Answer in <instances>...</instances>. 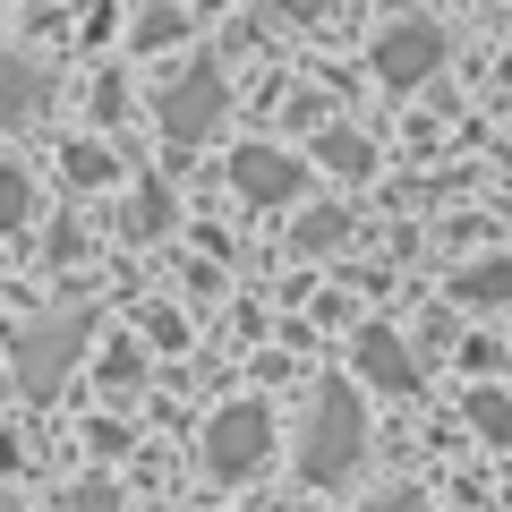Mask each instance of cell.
<instances>
[{
    "label": "cell",
    "instance_id": "obj_1",
    "mask_svg": "<svg viewBox=\"0 0 512 512\" xmlns=\"http://www.w3.org/2000/svg\"><path fill=\"white\" fill-rule=\"evenodd\" d=\"M367 461V402L350 393L342 376L316 384V402H308V436H299V478L308 487H342L350 470Z\"/></svg>",
    "mask_w": 512,
    "mask_h": 512
},
{
    "label": "cell",
    "instance_id": "obj_2",
    "mask_svg": "<svg viewBox=\"0 0 512 512\" xmlns=\"http://www.w3.org/2000/svg\"><path fill=\"white\" fill-rule=\"evenodd\" d=\"M86 342H94V308H52V316H35V325H18V333H9L18 384L35 393V402H43V393H60V376L86 359Z\"/></svg>",
    "mask_w": 512,
    "mask_h": 512
},
{
    "label": "cell",
    "instance_id": "obj_3",
    "mask_svg": "<svg viewBox=\"0 0 512 512\" xmlns=\"http://www.w3.org/2000/svg\"><path fill=\"white\" fill-rule=\"evenodd\" d=\"M197 461H205V478H222V487L256 478L265 461H274V410H265V402H222L214 419H205Z\"/></svg>",
    "mask_w": 512,
    "mask_h": 512
},
{
    "label": "cell",
    "instance_id": "obj_4",
    "mask_svg": "<svg viewBox=\"0 0 512 512\" xmlns=\"http://www.w3.org/2000/svg\"><path fill=\"white\" fill-rule=\"evenodd\" d=\"M154 103H163V137H171V146H205V137L231 120V77H222L214 60H188Z\"/></svg>",
    "mask_w": 512,
    "mask_h": 512
},
{
    "label": "cell",
    "instance_id": "obj_5",
    "mask_svg": "<svg viewBox=\"0 0 512 512\" xmlns=\"http://www.w3.org/2000/svg\"><path fill=\"white\" fill-rule=\"evenodd\" d=\"M444 69V26L436 18H393L376 35V77L393 94H410V86H427V77Z\"/></svg>",
    "mask_w": 512,
    "mask_h": 512
},
{
    "label": "cell",
    "instance_id": "obj_6",
    "mask_svg": "<svg viewBox=\"0 0 512 512\" xmlns=\"http://www.w3.org/2000/svg\"><path fill=\"white\" fill-rule=\"evenodd\" d=\"M231 188L248 205H299V197H308V163L282 154V146H239L231 154Z\"/></svg>",
    "mask_w": 512,
    "mask_h": 512
},
{
    "label": "cell",
    "instance_id": "obj_7",
    "mask_svg": "<svg viewBox=\"0 0 512 512\" xmlns=\"http://www.w3.org/2000/svg\"><path fill=\"white\" fill-rule=\"evenodd\" d=\"M350 367H359L367 384H384V393H419V350H410L393 325H359V342H350Z\"/></svg>",
    "mask_w": 512,
    "mask_h": 512
},
{
    "label": "cell",
    "instance_id": "obj_8",
    "mask_svg": "<svg viewBox=\"0 0 512 512\" xmlns=\"http://www.w3.org/2000/svg\"><path fill=\"white\" fill-rule=\"evenodd\" d=\"M291 248H299V256L350 248V214H342V205H308V214H299V231H291Z\"/></svg>",
    "mask_w": 512,
    "mask_h": 512
},
{
    "label": "cell",
    "instance_id": "obj_9",
    "mask_svg": "<svg viewBox=\"0 0 512 512\" xmlns=\"http://www.w3.org/2000/svg\"><path fill=\"white\" fill-rule=\"evenodd\" d=\"M316 163L342 171V180H359V171H376V146H367L359 128H316Z\"/></svg>",
    "mask_w": 512,
    "mask_h": 512
},
{
    "label": "cell",
    "instance_id": "obj_10",
    "mask_svg": "<svg viewBox=\"0 0 512 512\" xmlns=\"http://www.w3.org/2000/svg\"><path fill=\"white\" fill-rule=\"evenodd\" d=\"M171 214H180V205H171V188L163 180H137V197H128V239H163L171 231Z\"/></svg>",
    "mask_w": 512,
    "mask_h": 512
},
{
    "label": "cell",
    "instance_id": "obj_11",
    "mask_svg": "<svg viewBox=\"0 0 512 512\" xmlns=\"http://www.w3.org/2000/svg\"><path fill=\"white\" fill-rule=\"evenodd\" d=\"M470 308H495V299H512V256H487V265H461V282H453Z\"/></svg>",
    "mask_w": 512,
    "mask_h": 512
},
{
    "label": "cell",
    "instance_id": "obj_12",
    "mask_svg": "<svg viewBox=\"0 0 512 512\" xmlns=\"http://www.w3.org/2000/svg\"><path fill=\"white\" fill-rule=\"evenodd\" d=\"M128 35H137V52H171V43L188 35V18H180V9H171V0H146V9H137V26H128Z\"/></svg>",
    "mask_w": 512,
    "mask_h": 512
},
{
    "label": "cell",
    "instance_id": "obj_13",
    "mask_svg": "<svg viewBox=\"0 0 512 512\" xmlns=\"http://www.w3.org/2000/svg\"><path fill=\"white\" fill-rule=\"evenodd\" d=\"M35 111H43V69H35V60H9V103H0V120L26 128Z\"/></svg>",
    "mask_w": 512,
    "mask_h": 512
},
{
    "label": "cell",
    "instance_id": "obj_14",
    "mask_svg": "<svg viewBox=\"0 0 512 512\" xmlns=\"http://www.w3.org/2000/svg\"><path fill=\"white\" fill-rule=\"evenodd\" d=\"M60 171H69V188H103V180H111L120 163H111V146H94V137H77V146L60 154Z\"/></svg>",
    "mask_w": 512,
    "mask_h": 512
},
{
    "label": "cell",
    "instance_id": "obj_15",
    "mask_svg": "<svg viewBox=\"0 0 512 512\" xmlns=\"http://www.w3.org/2000/svg\"><path fill=\"white\" fill-rule=\"evenodd\" d=\"M470 427L487 444H512V393H495V384H487V393H470Z\"/></svg>",
    "mask_w": 512,
    "mask_h": 512
},
{
    "label": "cell",
    "instance_id": "obj_16",
    "mask_svg": "<svg viewBox=\"0 0 512 512\" xmlns=\"http://www.w3.org/2000/svg\"><path fill=\"white\" fill-rule=\"evenodd\" d=\"M69 512H120V487H111V478H77V487H69Z\"/></svg>",
    "mask_w": 512,
    "mask_h": 512
},
{
    "label": "cell",
    "instance_id": "obj_17",
    "mask_svg": "<svg viewBox=\"0 0 512 512\" xmlns=\"http://www.w3.org/2000/svg\"><path fill=\"white\" fill-rule=\"evenodd\" d=\"M367 512H436V504H427L419 487H384V495H376V504H367Z\"/></svg>",
    "mask_w": 512,
    "mask_h": 512
},
{
    "label": "cell",
    "instance_id": "obj_18",
    "mask_svg": "<svg viewBox=\"0 0 512 512\" xmlns=\"http://www.w3.org/2000/svg\"><path fill=\"white\" fill-rule=\"evenodd\" d=\"M146 333H154V342H163V350H180V342H188V325H180V316H171V308H146Z\"/></svg>",
    "mask_w": 512,
    "mask_h": 512
},
{
    "label": "cell",
    "instance_id": "obj_19",
    "mask_svg": "<svg viewBox=\"0 0 512 512\" xmlns=\"http://www.w3.org/2000/svg\"><path fill=\"white\" fill-rule=\"evenodd\" d=\"M26 214H35V188H26V171H9V231H26Z\"/></svg>",
    "mask_w": 512,
    "mask_h": 512
},
{
    "label": "cell",
    "instance_id": "obj_20",
    "mask_svg": "<svg viewBox=\"0 0 512 512\" xmlns=\"http://www.w3.org/2000/svg\"><path fill=\"white\" fill-rule=\"evenodd\" d=\"M333 0H282V18H325Z\"/></svg>",
    "mask_w": 512,
    "mask_h": 512
},
{
    "label": "cell",
    "instance_id": "obj_21",
    "mask_svg": "<svg viewBox=\"0 0 512 512\" xmlns=\"http://www.w3.org/2000/svg\"><path fill=\"white\" fill-rule=\"evenodd\" d=\"M504 86H512V60H504Z\"/></svg>",
    "mask_w": 512,
    "mask_h": 512
},
{
    "label": "cell",
    "instance_id": "obj_22",
    "mask_svg": "<svg viewBox=\"0 0 512 512\" xmlns=\"http://www.w3.org/2000/svg\"><path fill=\"white\" fill-rule=\"evenodd\" d=\"M282 512H299V504H282Z\"/></svg>",
    "mask_w": 512,
    "mask_h": 512
}]
</instances>
